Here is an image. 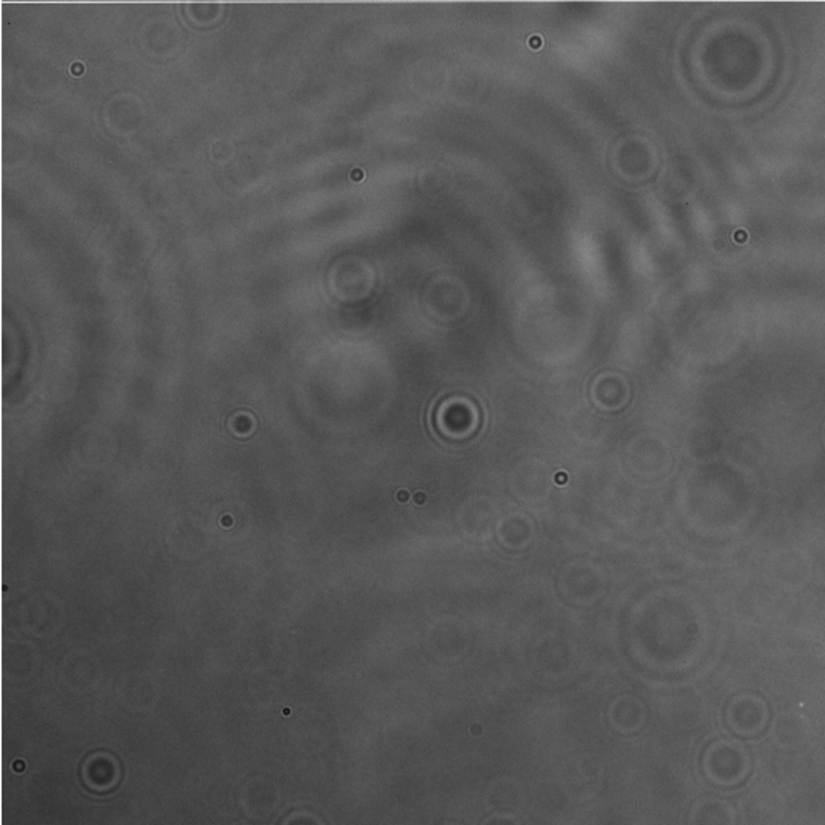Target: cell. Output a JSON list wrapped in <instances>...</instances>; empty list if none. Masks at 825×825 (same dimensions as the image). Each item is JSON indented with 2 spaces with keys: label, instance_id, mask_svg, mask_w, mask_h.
I'll return each instance as SVG.
<instances>
[{
  "label": "cell",
  "instance_id": "3957f363",
  "mask_svg": "<svg viewBox=\"0 0 825 825\" xmlns=\"http://www.w3.org/2000/svg\"><path fill=\"white\" fill-rule=\"evenodd\" d=\"M735 821L737 817H735L734 808L714 798L700 801L692 814L694 825H735Z\"/></svg>",
  "mask_w": 825,
  "mask_h": 825
},
{
  "label": "cell",
  "instance_id": "7a4b0ae2",
  "mask_svg": "<svg viewBox=\"0 0 825 825\" xmlns=\"http://www.w3.org/2000/svg\"><path fill=\"white\" fill-rule=\"evenodd\" d=\"M768 708L763 700L742 697L731 705L727 712L729 727L742 737H755L768 724Z\"/></svg>",
  "mask_w": 825,
  "mask_h": 825
},
{
  "label": "cell",
  "instance_id": "277c9868",
  "mask_svg": "<svg viewBox=\"0 0 825 825\" xmlns=\"http://www.w3.org/2000/svg\"><path fill=\"white\" fill-rule=\"evenodd\" d=\"M486 825H516V824L513 823V821H508V820H493V821H490V823H487Z\"/></svg>",
  "mask_w": 825,
  "mask_h": 825
},
{
  "label": "cell",
  "instance_id": "6da1fadb",
  "mask_svg": "<svg viewBox=\"0 0 825 825\" xmlns=\"http://www.w3.org/2000/svg\"><path fill=\"white\" fill-rule=\"evenodd\" d=\"M704 769L709 781L719 787H734L747 777L750 757L742 745L729 740L716 742L705 753Z\"/></svg>",
  "mask_w": 825,
  "mask_h": 825
}]
</instances>
